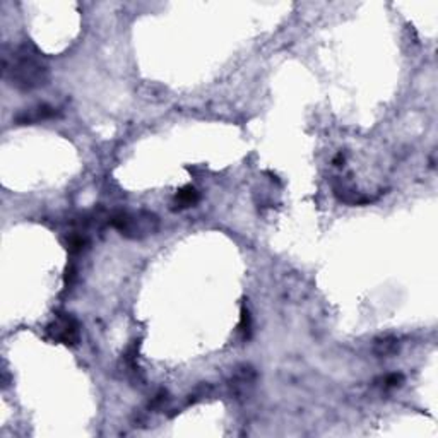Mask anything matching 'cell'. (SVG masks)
I'll use <instances>...</instances> for the list:
<instances>
[{
	"label": "cell",
	"instance_id": "8",
	"mask_svg": "<svg viewBox=\"0 0 438 438\" xmlns=\"http://www.w3.org/2000/svg\"><path fill=\"white\" fill-rule=\"evenodd\" d=\"M240 332L244 339H250V332H252V322H250L249 310L244 307L242 308V322H240Z\"/></svg>",
	"mask_w": 438,
	"mask_h": 438
},
{
	"label": "cell",
	"instance_id": "1",
	"mask_svg": "<svg viewBox=\"0 0 438 438\" xmlns=\"http://www.w3.org/2000/svg\"><path fill=\"white\" fill-rule=\"evenodd\" d=\"M3 79L24 93L40 90L49 84V64L35 45L21 43L3 53Z\"/></svg>",
	"mask_w": 438,
	"mask_h": 438
},
{
	"label": "cell",
	"instance_id": "4",
	"mask_svg": "<svg viewBox=\"0 0 438 438\" xmlns=\"http://www.w3.org/2000/svg\"><path fill=\"white\" fill-rule=\"evenodd\" d=\"M58 112L53 106L47 105V103H42V105H35L29 106V108L21 110L16 117H14V122L17 125H31V124H38L43 122V120H49L57 117Z\"/></svg>",
	"mask_w": 438,
	"mask_h": 438
},
{
	"label": "cell",
	"instance_id": "3",
	"mask_svg": "<svg viewBox=\"0 0 438 438\" xmlns=\"http://www.w3.org/2000/svg\"><path fill=\"white\" fill-rule=\"evenodd\" d=\"M47 332L51 341L65 346H76L79 342L81 330L79 322L71 314H57L47 327Z\"/></svg>",
	"mask_w": 438,
	"mask_h": 438
},
{
	"label": "cell",
	"instance_id": "9",
	"mask_svg": "<svg viewBox=\"0 0 438 438\" xmlns=\"http://www.w3.org/2000/svg\"><path fill=\"white\" fill-rule=\"evenodd\" d=\"M401 384H403V375L392 373L382 378V387L384 389H396V387H399Z\"/></svg>",
	"mask_w": 438,
	"mask_h": 438
},
{
	"label": "cell",
	"instance_id": "6",
	"mask_svg": "<svg viewBox=\"0 0 438 438\" xmlns=\"http://www.w3.org/2000/svg\"><path fill=\"white\" fill-rule=\"evenodd\" d=\"M199 201V192L195 190V187L189 185V187H183L182 190H178L175 195V209H185L190 208V205L197 204Z\"/></svg>",
	"mask_w": 438,
	"mask_h": 438
},
{
	"label": "cell",
	"instance_id": "5",
	"mask_svg": "<svg viewBox=\"0 0 438 438\" xmlns=\"http://www.w3.org/2000/svg\"><path fill=\"white\" fill-rule=\"evenodd\" d=\"M255 370H253L252 367L238 368L233 373V377H231V392L238 397L249 396V392L252 390L253 385H255Z\"/></svg>",
	"mask_w": 438,
	"mask_h": 438
},
{
	"label": "cell",
	"instance_id": "2",
	"mask_svg": "<svg viewBox=\"0 0 438 438\" xmlns=\"http://www.w3.org/2000/svg\"><path fill=\"white\" fill-rule=\"evenodd\" d=\"M110 224L130 240H144L160 230V219L151 211H117Z\"/></svg>",
	"mask_w": 438,
	"mask_h": 438
},
{
	"label": "cell",
	"instance_id": "7",
	"mask_svg": "<svg viewBox=\"0 0 438 438\" xmlns=\"http://www.w3.org/2000/svg\"><path fill=\"white\" fill-rule=\"evenodd\" d=\"M373 351L380 358H389V356H394L399 351V341L394 339V337H384V339L375 341Z\"/></svg>",
	"mask_w": 438,
	"mask_h": 438
}]
</instances>
